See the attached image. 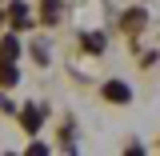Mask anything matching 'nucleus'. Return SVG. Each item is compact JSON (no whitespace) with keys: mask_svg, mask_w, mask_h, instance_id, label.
<instances>
[{"mask_svg":"<svg viewBox=\"0 0 160 156\" xmlns=\"http://www.w3.org/2000/svg\"><path fill=\"white\" fill-rule=\"evenodd\" d=\"M104 96H108V100H120V104H128V100H132V88H128L124 80H108V84H104Z\"/></svg>","mask_w":160,"mask_h":156,"instance_id":"f257e3e1","label":"nucleus"},{"mask_svg":"<svg viewBox=\"0 0 160 156\" xmlns=\"http://www.w3.org/2000/svg\"><path fill=\"white\" fill-rule=\"evenodd\" d=\"M40 120H44V108H40V104L24 108V128H28V132H36V128H40Z\"/></svg>","mask_w":160,"mask_h":156,"instance_id":"f03ea898","label":"nucleus"},{"mask_svg":"<svg viewBox=\"0 0 160 156\" xmlns=\"http://www.w3.org/2000/svg\"><path fill=\"white\" fill-rule=\"evenodd\" d=\"M20 72H16V64L12 60H0V84H16Z\"/></svg>","mask_w":160,"mask_h":156,"instance_id":"7ed1b4c3","label":"nucleus"},{"mask_svg":"<svg viewBox=\"0 0 160 156\" xmlns=\"http://www.w3.org/2000/svg\"><path fill=\"white\" fill-rule=\"evenodd\" d=\"M20 56V40L12 36V40H4V44H0V60H16Z\"/></svg>","mask_w":160,"mask_h":156,"instance_id":"20e7f679","label":"nucleus"},{"mask_svg":"<svg viewBox=\"0 0 160 156\" xmlns=\"http://www.w3.org/2000/svg\"><path fill=\"white\" fill-rule=\"evenodd\" d=\"M84 48H88V52H100V48H104V36H100V32L84 36Z\"/></svg>","mask_w":160,"mask_h":156,"instance_id":"39448f33","label":"nucleus"},{"mask_svg":"<svg viewBox=\"0 0 160 156\" xmlns=\"http://www.w3.org/2000/svg\"><path fill=\"white\" fill-rule=\"evenodd\" d=\"M60 16V0H44V20H56Z\"/></svg>","mask_w":160,"mask_h":156,"instance_id":"423d86ee","label":"nucleus"},{"mask_svg":"<svg viewBox=\"0 0 160 156\" xmlns=\"http://www.w3.org/2000/svg\"><path fill=\"white\" fill-rule=\"evenodd\" d=\"M12 24H20V28L28 24V12H24V4H16V8H12Z\"/></svg>","mask_w":160,"mask_h":156,"instance_id":"0eeeda50","label":"nucleus"}]
</instances>
